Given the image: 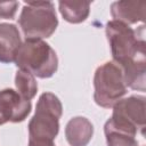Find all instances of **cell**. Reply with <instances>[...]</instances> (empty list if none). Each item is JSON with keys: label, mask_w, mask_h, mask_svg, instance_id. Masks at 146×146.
Instances as JSON below:
<instances>
[{"label": "cell", "mask_w": 146, "mask_h": 146, "mask_svg": "<svg viewBox=\"0 0 146 146\" xmlns=\"http://www.w3.org/2000/svg\"><path fill=\"white\" fill-rule=\"evenodd\" d=\"M106 36L113 60L122 70L125 86L133 90L145 91L146 43L144 25L138 32L129 25L113 19L106 24Z\"/></svg>", "instance_id": "6da1fadb"}, {"label": "cell", "mask_w": 146, "mask_h": 146, "mask_svg": "<svg viewBox=\"0 0 146 146\" xmlns=\"http://www.w3.org/2000/svg\"><path fill=\"white\" fill-rule=\"evenodd\" d=\"M15 63L21 70L41 79L52 76L58 67V58L55 50L40 39H26L22 42Z\"/></svg>", "instance_id": "7a4b0ae2"}, {"label": "cell", "mask_w": 146, "mask_h": 146, "mask_svg": "<svg viewBox=\"0 0 146 146\" xmlns=\"http://www.w3.org/2000/svg\"><path fill=\"white\" fill-rule=\"evenodd\" d=\"M18 23L26 39L49 38L58 25L54 3L50 1L25 2Z\"/></svg>", "instance_id": "3957f363"}, {"label": "cell", "mask_w": 146, "mask_h": 146, "mask_svg": "<svg viewBox=\"0 0 146 146\" xmlns=\"http://www.w3.org/2000/svg\"><path fill=\"white\" fill-rule=\"evenodd\" d=\"M63 107L57 96L43 92L36 104L35 114L29 123L30 139L54 140L59 131V119Z\"/></svg>", "instance_id": "277c9868"}, {"label": "cell", "mask_w": 146, "mask_h": 146, "mask_svg": "<svg viewBox=\"0 0 146 146\" xmlns=\"http://www.w3.org/2000/svg\"><path fill=\"white\" fill-rule=\"evenodd\" d=\"M94 87L95 102L105 108L113 107L127 94L122 70L114 62H107L96 70Z\"/></svg>", "instance_id": "5b68a950"}, {"label": "cell", "mask_w": 146, "mask_h": 146, "mask_svg": "<svg viewBox=\"0 0 146 146\" xmlns=\"http://www.w3.org/2000/svg\"><path fill=\"white\" fill-rule=\"evenodd\" d=\"M113 114L107 120L112 125L137 135L138 130L144 135L145 129V97L130 96L120 99L113 106Z\"/></svg>", "instance_id": "8992f818"}, {"label": "cell", "mask_w": 146, "mask_h": 146, "mask_svg": "<svg viewBox=\"0 0 146 146\" xmlns=\"http://www.w3.org/2000/svg\"><path fill=\"white\" fill-rule=\"evenodd\" d=\"M31 102L24 99L13 89L0 91V117L6 122H22L31 112Z\"/></svg>", "instance_id": "52a82bcc"}, {"label": "cell", "mask_w": 146, "mask_h": 146, "mask_svg": "<svg viewBox=\"0 0 146 146\" xmlns=\"http://www.w3.org/2000/svg\"><path fill=\"white\" fill-rule=\"evenodd\" d=\"M22 44L18 29L14 24H0V63H13Z\"/></svg>", "instance_id": "ba28073f"}, {"label": "cell", "mask_w": 146, "mask_h": 146, "mask_svg": "<svg viewBox=\"0 0 146 146\" xmlns=\"http://www.w3.org/2000/svg\"><path fill=\"white\" fill-rule=\"evenodd\" d=\"M146 3L144 1H116L111 6V14L114 21L122 22L127 25L145 19Z\"/></svg>", "instance_id": "9c48e42d"}, {"label": "cell", "mask_w": 146, "mask_h": 146, "mask_svg": "<svg viewBox=\"0 0 146 146\" xmlns=\"http://www.w3.org/2000/svg\"><path fill=\"white\" fill-rule=\"evenodd\" d=\"M94 133L91 122L82 116L71 119L65 129V136L72 146H87Z\"/></svg>", "instance_id": "30bf717a"}, {"label": "cell", "mask_w": 146, "mask_h": 146, "mask_svg": "<svg viewBox=\"0 0 146 146\" xmlns=\"http://www.w3.org/2000/svg\"><path fill=\"white\" fill-rule=\"evenodd\" d=\"M90 2L87 1H59V11L65 21L78 24L89 15Z\"/></svg>", "instance_id": "8fae6325"}, {"label": "cell", "mask_w": 146, "mask_h": 146, "mask_svg": "<svg viewBox=\"0 0 146 146\" xmlns=\"http://www.w3.org/2000/svg\"><path fill=\"white\" fill-rule=\"evenodd\" d=\"M104 132L107 146H138L135 133L116 128L110 122L105 123Z\"/></svg>", "instance_id": "7c38bea8"}, {"label": "cell", "mask_w": 146, "mask_h": 146, "mask_svg": "<svg viewBox=\"0 0 146 146\" xmlns=\"http://www.w3.org/2000/svg\"><path fill=\"white\" fill-rule=\"evenodd\" d=\"M15 84L17 92L26 100H31L38 91V83L34 79V75L21 68L16 72Z\"/></svg>", "instance_id": "4fadbf2b"}, {"label": "cell", "mask_w": 146, "mask_h": 146, "mask_svg": "<svg viewBox=\"0 0 146 146\" xmlns=\"http://www.w3.org/2000/svg\"><path fill=\"white\" fill-rule=\"evenodd\" d=\"M17 7H18L17 1L0 2V18H3V19L14 18L16 10H17Z\"/></svg>", "instance_id": "5bb4252c"}, {"label": "cell", "mask_w": 146, "mask_h": 146, "mask_svg": "<svg viewBox=\"0 0 146 146\" xmlns=\"http://www.w3.org/2000/svg\"><path fill=\"white\" fill-rule=\"evenodd\" d=\"M29 146H55V144H54V140L29 139Z\"/></svg>", "instance_id": "9a60e30c"}, {"label": "cell", "mask_w": 146, "mask_h": 146, "mask_svg": "<svg viewBox=\"0 0 146 146\" xmlns=\"http://www.w3.org/2000/svg\"><path fill=\"white\" fill-rule=\"evenodd\" d=\"M3 123H5V122H3V121H2V119L0 117V125H1V124H3Z\"/></svg>", "instance_id": "2e32d148"}]
</instances>
